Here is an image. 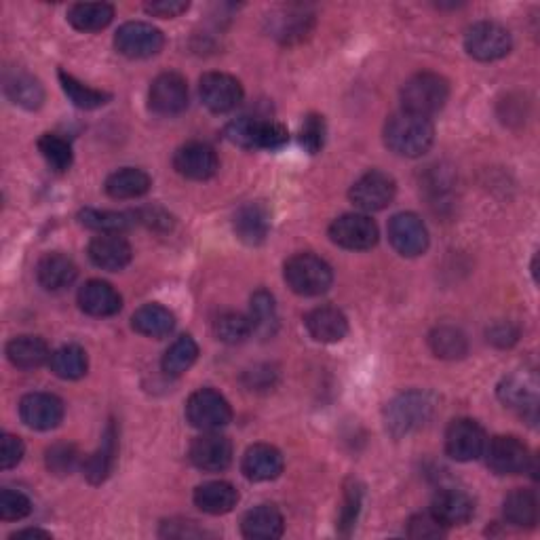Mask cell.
Masks as SVG:
<instances>
[{
	"mask_svg": "<svg viewBox=\"0 0 540 540\" xmlns=\"http://www.w3.org/2000/svg\"><path fill=\"white\" fill-rule=\"evenodd\" d=\"M114 47L129 60H148L165 47V34L146 22H127L114 34Z\"/></svg>",
	"mask_w": 540,
	"mask_h": 540,
	"instance_id": "ba28073f",
	"label": "cell"
},
{
	"mask_svg": "<svg viewBox=\"0 0 540 540\" xmlns=\"http://www.w3.org/2000/svg\"><path fill=\"white\" fill-rule=\"evenodd\" d=\"M249 319H252L254 334L260 338H273L279 327V315L275 298L266 289H258L252 296V308H249Z\"/></svg>",
	"mask_w": 540,
	"mask_h": 540,
	"instance_id": "8d00e7d4",
	"label": "cell"
},
{
	"mask_svg": "<svg viewBox=\"0 0 540 540\" xmlns=\"http://www.w3.org/2000/svg\"><path fill=\"white\" fill-rule=\"evenodd\" d=\"M148 106L159 117H176L188 106V85L178 72H163L152 81Z\"/></svg>",
	"mask_w": 540,
	"mask_h": 540,
	"instance_id": "4fadbf2b",
	"label": "cell"
},
{
	"mask_svg": "<svg viewBox=\"0 0 540 540\" xmlns=\"http://www.w3.org/2000/svg\"><path fill=\"white\" fill-rule=\"evenodd\" d=\"M435 142V127L431 119L412 112H397L384 125V144L399 157L418 159L427 154Z\"/></svg>",
	"mask_w": 540,
	"mask_h": 540,
	"instance_id": "6da1fadb",
	"label": "cell"
},
{
	"mask_svg": "<svg viewBox=\"0 0 540 540\" xmlns=\"http://www.w3.org/2000/svg\"><path fill=\"white\" fill-rule=\"evenodd\" d=\"M361 505H363V486L359 484V481L351 479L349 484L344 486V505L338 517V532L342 536H349L355 530L359 513H361Z\"/></svg>",
	"mask_w": 540,
	"mask_h": 540,
	"instance_id": "ee69618b",
	"label": "cell"
},
{
	"mask_svg": "<svg viewBox=\"0 0 540 540\" xmlns=\"http://www.w3.org/2000/svg\"><path fill=\"white\" fill-rule=\"evenodd\" d=\"M26 454V446L24 441L19 439L17 435H11V433H5L3 439H0V469H13L17 467L19 462H22Z\"/></svg>",
	"mask_w": 540,
	"mask_h": 540,
	"instance_id": "681fc988",
	"label": "cell"
},
{
	"mask_svg": "<svg viewBox=\"0 0 540 540\" xmlns=\"http://www.w3.org/2000/svg\"><path fill=\"white\" fill-rule=\"evenodd\" d=\"M79 222L100 235H123L138 222V216L127 214V211H100L87 207L79 214Z\"/></svg>",
	"mask_w": 540,
	"mask_h": 540,
	"instance_id": "836d02e7",
	"label": "cell"
},
{
	"mask_svg": "<svg viewBox=\"0 0 540 540\" xmlns=\"http://www.w3.org/2000/svg\"><path fill=\"white\" fill-rule=\"evenodd\" d=\"M199 95L207 110L214 114L233 112L243 102V85L226 72H207L199 81Z\"/></svg>",
	"mask_w": 540,
	"mask_h": 540,
	"instance_id": "8fae6325",
	"label": "cell"
},
{
	"mask_svg": "<svg viewBox=\"0 0 540 540\" xmlns=\"http://www.w3.org/2000/svg\"><path fill=\"white\" fill-rule=\"evenodd\" d=\"M186 420L199 431H220L233 420L228 399L214 389H199L186 401Z\"/></svg>",
	"mask_w": 540,
	"mask_h": 540,
	"instance_id": "5b68a950",
	"label": "cell"
},
{
	"mask_svg": "<svg viewBox=\"0 0 540 540\" xmlns=\"http://www.w3.org/2000/svg\"><path fill=\"white\" fill-rule=\"evenodd\" d=\"M195 505L207 515H226L239 503V492L228 481H207L195 490Z\"/></svg>",
	"mask_w": 540,
	"mask_h": 540,
	"instance_id": "f1b7e54d",
	"label": "cell"
},
{
	"mask_svg": "<svg viewBox=\"0 0 540 540\" xmlns=\"http://www.w3.org/2000/svg\"><path fill=\"white\" fill-rule=\"evenodd\" d=\"M131 327L146 338H167L176 330V315L163 304H144L131 317Z\"/></svg>",
	"mask_w": 540,
	"mask_h": 540,
	"instance_id": "f546056e",
	"label": "cell"
},
{
	"mask_svg": "<svg viewBox=\"0 0 540 540\" xmlns=\"http://www.w3.org/2000/svg\"><path fill=\"white\" fill-rule=\"evenodd\" d=\"M389 241L399 256L418 258L429 249V230L416 214L403 211L389 222Z\"/></svg>",
	"mask_w": 540,
	"mask_h": 540,
	"instance_id": "5bb4252c",
	"label": "cell"
},
{
	"mask_svg": "<svg viewBox=\"0 0 540 540\" xmlns=\"http://www.w3.org/2000/svg\"><path fill=\"white\" fill-rule=\"evenodd\" d=\"M330 239L349 252H365L372 249L378 239V226L376 222L365 214H344L336 218L330 226Z\"/></svg>",
	"mask_w": 540,
	"mask_h": 540,
	"instance_id": "30bf717a",
	"label": "cell"
},
{
	"mask_svg": "<svg viewBox=\"0 0 540 540\" xmlns=\"http://www.w3.org/2000/svg\"><path fill=\"white\" fill-rule=\"evenodd\" d=\"M114 19V7L108 3H76L68 9V22L79 32H100Z\"/></svg>",
	"mask_w": 540,
	"mask_h": 540,
	"instance_id": "d590c367",
	"label": "cell"
},
{
	"mask_svg": "<svg viewBox=\"0 0 540 540\" xmlns=\"http://www.w3.org/2000/svg\"><path fill=\"white\" fill-rule=\"evenodd\" d=\"M283 277L294 294L315 298L325 294L334 283V270L315 254H296L285 262Z\"/></svg>",
	"mask_w": 540,
	"mask_h": 540,
	"instance_id": "3957f363",
	"label": "cell"
},
{
	"mask_svg": "<svg viewBox=\"0 0 540 540\" xmlns=\"http://www.w3.org/2000/svg\"><path fill=\"white\" fill-rule=\"evenodd\" d=\"M45 462H47V469L53 475L64 477V475H70L79 469L83 465V458H81V452H79V448L74 446V443L60 441V443H53V446L47 450Z\"/></svg>",
	"mask_w": 540,
	"mask_h": 540,
	"instance_id": "7bdbcfd3",
	"label": "cell"
},
{
	"mask_svg": "<svg viewBox=\"0 0 540 540\" xmlns=\"http://www.w3.org/2000/svg\"><path fill=\"white\" fill-rule=\"evenodd\" d=\"M57 76H60V85L66 93V98L81 110H95V108H102L106 106L112 95L106 93V91H100V89H93L85 83H81L79 79H74L72 74H68L66 70H60L57 72Z\"/></svg>",
	"mask_w": 540,
	"mask_h": 540,
	"instance_id": "74e56055",
	"label": "cell"
},
{
	"mask_svg": "<svg viewBox=\"0 0 540 540\" xmlns=\"http://www.w3.org/2000/svg\"><path fill=\"white\" fill-rule=\"evenodd\" d=\"M5 93L15 106L24 110H38L45 102V87L28 72L13 70L5 74Z\"/></svg>",
	"mask_w": 540,
	"mask_h": 540,
	"instance_id": "4dcf8cb0",
	"label": "cell"
},
{
	"mask_svg": "<svg viewBox=\"0 0 540 540\" xmlns=\"http://www.w3.org/2000/svg\"><path fill=\"white\" fill-rule=\"evenodd\" d=\"M64 401L51 393H30L19 401V418L34 431H51L64 420Z\"/></svg>",
	"mask_w": 540,
	"mask_h": 540,
	"instance_id": "ac0fdd59",
	"label": "cell"
},
{
	"mask_svg": "<svg viewBox=\"0 0 540 540\" xmlns=\"http://www.w3.org/2000/svg\"><path fill=\"white\" fill-rule=\"evenodd\" d=\"M79 306L91 317H112L123 308V298L108 281L91 279L79 289Z\"/></svg>",
	"mask_w": 540,
	"mask_h": 540,
	"instance_id": "7402d4cb",
	"label": "cell"
},
{
	"mask_svg": "<svg viewBox=\"0 0 540 540\" xmlns=\"http://www.w3.org/2000/svg\"><path fill=\"white\" fill-rule=\"evenodd\" d=\"M235 235L245 245H262L270 233V211L264 203H245L233 220Z\"/></svg>",
	"mask_w": 540,
	"mask_h": 540,
	"instance_id": "cb8c5ba5",
	"label": "cell"
},
{
	"mask_svg": "<svg viewBox=\"0 0 540 540\" xmlns=\"http://www.w3.org/2000/svg\"><path fill=\"white\" fill-rule=\"evenodd\" d=\"M498 399L505 403V408L515 410L522 416H530L536 422L538 408V380L530 372H515L505 376L498 384Z\"/></svg>",
	"mask_w": 540,
	"mask_h": 540,
	"instance_id": "2e32d148",
	"label": "cell"
},
{
	"mask_svg": "<svg viewBox=\"0 0 540 540\" xmlns=\"http://www.w3.org/2000/svg\"><path fill=\"white\" fill-rule=\"evenodd\" d=\"M289 142L285 125L277 121H262L256 129V150H281Z\"/></svg>",
	"mask_w": 540,
	"mask_h": 540,
	"instance_id": "c3c4849f",
	"label": "cell"
},
{
	"mask_svg": "<svg viewBox=\"0 0 540 540\" xmlns=\"http://www.w3.org/2000/svg\"><path fill=\"white\" fill-rule=\"evenodd\" d=\"M507 524L515 528H534L538 522V500L532 490H513L503 503Z\"/></svg>",
	"mask_w": 540,
	"mask_h": 540,
	"instance_id": "e575fe53",
	"label": "cell"
},
{
	"mask_svg": "<svg viewBox=\"0 0 540 540\" xmlns=\"http://www.w3.org/2000/svg\"><path fill=\"white\" fill-rule=\"evenodd\" d=\"M38 152L43 154L47 165L57 173H66L72 167L74 161L72 144L66 138H62V135L57 133L41 135V140H38Z\"/></svg>",
	"mask_w": 540,
	"mask_h": 540,
	"instance_id": "ab89813d",
	"label": "cell"
},
{
	"mask_svg": "<svg viewBox=\"0 0 540 540\" xmlns=\"http://www.w3.org/2000/svg\"><path fill=\"white\" fill-rule=\"evenodd\" d=\"M190 9V3H184V0H157V3H146L144 11L152 17H161V19H173L180 17Z\"/></svg>",
	"mask_w": 540,
	"mask_h": 540,
	"instance_id": "816d5d0a",
	"label": "cell"
},
{
	"mask_svg": "<svg viewBox=\"0 0 540 540\" xmlns=\"http://www.w3.org/2000/svg\"><path fill=\"white\" fill-rule=\"evenodd\" d=\"M150 188H152L150 176L144 169H138V167H123L119 171H114L110 173L104 184L106 195L117 201L140 199L148 195Z\"/></svg>",
	"mask_w": 540,
	"mask_h": 540,
	"instance_id": "4316f807",
	"label": "cell"
},
{
	"mask_svg": "<svg viewBox=\"0 0 540 540\" xmlns=\"http://www.w3.org/2000/svg\"><path fill=\"white\" fill-rule=\"evenodd\" d=\"M173 167H176V171L186 180L205 182L216 176L220 169V161L216 150L209 144L188 142L173 154Z\"/></svg>",
	"mask_w": 540,
	"mask_h": 540,
	"instance_id": "e0dca14e",
	"label": "cell"
},
{
	"mask_svg": "<svg viewBox=\"0 0 540 540\" xmlns=\"http://www.w3.org/2000/svg\"><path fill=\"white\" fill-rule=\"evenodd\" d=\"M7 359L17 370H38L51 359L49 344L38 336H17L7 344Z\"/></svg>",
	"mask_w": 540,
	"mask_h": 540,
	"instance_id": "83f0119b",
	"label": "cell"
},
{
	"mask_svg": "<svg viewBox=\"0 0 540 540\" xmlns=\"http://www.w3.org/2000/svg\"><path fill=\"white\" fill-rule=\"evenodd\" d=\"M32 513L30 498L22 492L5 488L0 492V519L5 522H19Z\"/></svg>",
	"mask_w": 540,
	"mask_h": 540,
	"instance_id": "bcb514c9",
	"label": "cell"
},
{
	"mask_svg": "<svg viewBox=\"0 0 540 540\" xmlns=\"http://www.w3.org/2000/svg\"><path fill=\"white\" fill-rule=\"evenodd\" d=\"M76 275H79V268L74 260L60 252L45 254L36 264V279L47 292H62L76 281Z\"/></svg>",
	"mask_w": 540,
	"mask_h": 540,
	"instance_id": "d4e9b609",
	"label": "cell"
},
{
	"mask_svg": "<svg viewBox=\"0 0 540 540\" xmlns=\"http://www.w3.org/2000/svg\"><path fill=\"white\" fill-rule=\"evenodd\" d=\"M188 458L192 465L205 473L226 471L233 462V443L218 431H205L190 443Z\"/></svg>",
	"mask_w": 540,
	"mask_h": 540,
	"instance_id": "9a60e30c",
	"label": "cell"
},
{
	"mask_svg": "<svg viewBox=\"0 0 540 540\" xmlns=\"http://www.w3.org/2000/svg\"><path fill=\"white\" fill-rule=\"evenodd\" d=\"M488 340L496 346H511L517 342V330L511 323H496L488 330Z\"/></svg>",
	"mask_w": 540,
	"mask_h": 540,
	"instance_id": "f5cc1de1",
	"label": "cell"
},
{
	"mask_svg": "<svg viewBox=\"0 0 540 540\" xmlns=\"http://www.w3.org/2000/svg\"><path fill=\"white\" fill-rule=\"evenodd\" d=\"M511 49V32L496 22H477L465 34V51L477 62L503 60Z\"/></svg>",
	"mask_w": 540,
	"mask_h": 540,
	"instance_id": "52a82bcc",
	"label": "cell"
},
{
	"mask_svg": "<svg viewBox=\"0 0 540 540\" xmlns=\"http://www.w3.org/2000/svg\"><path fill=\"white\" fill-rule=\"evenodd\" d=\"M325 135H327V127L321 114H315V112L308 114L300 127V146L308 154H319L325 146Z\"/></svg>",
	"mask_w": 540,
	"mask_h": 540,
	"instance_id": "f6af8a7d",
	"label": "cell"
},
{
	"mask_svg": "<svg viewBox=\"0 0 540 540\" xmlns=\"http://www.w3.org/2000/svg\"><path fill=\"white\" fill-rule=\"evenodd\" d=\"M214 334L218 340H222L226 344H241L249 336H254L252 319H249V315H241L235 311L222 313L214 321Z\"/></svg>",
	"mask_w": 540,
	"mask_h": 540,
	"instance_id": "b9f144b4",
	"label": "cell"
},
{
	"mask_svg": "<svg viewBox=\"0 0 540 540\" xmlns=\"http://www.w3.org/2000/svg\"><path fill=\"white\" fill-rule=\"evenodd\" d=\"M87 254L89 260L98 268L110 270V273H119V270L131 264L133 249L129 241L123 239L121 235H98L89 243Z\"/></svg>",
	"mask_w": 540,
	"mask_h": 540,
	"instance_id": "44dd1931",
	"label": "cell"
},
{
	"mask_svg": "<svg viewBox=\"0 0 540 540\" xmlns=\"http://www.w3.org/2000/svg\"><path fill=\"white\" fill-rule=\"evenodd\" d=\"M486 465L496 475H519L532 467L534 456L515 435H496L486 443Z\"/></svg>",
	"mask_w": 540,
	"mask_h": 540,
	"instance_id": "8992f818",
	"label": "cell"
},
{
	"mask_svg": "<svg viewBox=\"0 0 540 540\" xmlns=\"http://www.w3.org/2000/svg\"><path fill=\"white\" fill-rule=\"evenodd\" d=\"M397 195V184L395 180L384 171H368L351 186L349 199L351 203L361 209V211H382L387 209Z\"/></svg>",
	"mask_w": 540,
	"mask_h": 540,
	"instance_id": "9c48e42d",
	"label": "cell"
},
{
	"mask_svg": "<svg viewBox=\"0 0 540 540\" xmlns=\"http://www.w3.org/2000/svg\"><path fill=\"white\" fill-rule=\"evenodd\" d=\"M117 437V427H114V422H110L104 431L102 446L98 448V452L83 460V473L91 484L98 486L108 479L114 460H117Z\"/></svg>",
	"mask_w": 540,
	"mask_h": 540,
	"instance_id": "1f68e13d",
	"label": "cell"
},
{
	"mask_svg": "<svg viewBox=\"0 0 540 540\" xmlns=\"http://www.w3.org/2000/svg\"><path fill=\"white\" fill-rule=\"evenodd\" d=\"M258 123L260 119L256 117H239L235 121H230L226 127V138L245 150H256Z\"/></svg>",
	"mask_w": 540,
	"mask_h": 540,
	"instance_id": "7dc6e473",
	"label": "cell"
},
{
	"mask_svg": "<svg viewBox=\"0 0 540 540\" xmlns=\"http://www.w3.org/2000/svg\"><path fill=\"white\" fill-rule=\"evenodd\" d=\"M429 513L448 530L469 524L475 515V503L469 494L460 490H441L433 498Z\"/></svg>",
	"mask_w": 540,
	"mask_h": 540,
	"instance_id": "ffe728a7",
	"label": "cell"
},
{
	"mask_svg": "<svg viewBox=\"0 0 540 540\" xmlns=\"http://www.w3.org/2000/svg\"><path fill=\"white\" fill-rule=\"evenodd\" d=\"M429 344H431V351L441 359H460L469 351L465 334L450 325H441L437 327V330H433Z\"/></svg>",
	"mask_w": 540,
	"mask_h": 540,
	"instance_id": "60d3db41",
	"label": "cell"
},
{
	"mask_svg": "<svg viewBox=\"0 0 540 540\" xmlns=\"http://www.w3.org/2000/svg\"><path fill=\"white\" fill-rule=\"evenodd\" d=\"M443 534H446V528H443L431 513L414 515L408 524L410 538H441Z\"/></svg>",
	"mask_w": 540,
	"mask_h": 540,
	"instance_id": "f907efd6",
	"label": "cell"
},
{
	"mask_svg": "<svg viewBox=\"0 0 540 540\" xmlns=\"http://www.w3.org/2000/svg\"><path fill=\"white\" fill-rule=\"evenodd\" d=\"M49 368L62 380H81L89 370L87 351L79 344H64L51 353Z\"/></svg>",
	"mask_w": 540,
	"mask_h": 540,
	"instance_id": "d6a6232c",
	"label": "cell"
},
{
	"mask_svg": "<svg viewBox=\"0 0 540 540\" xmlns=\"http://www.w3.org/2000/svg\"><path fill=\"white\" fill-rule=\"evenodd\" d=\"M304 325L313 340L321 344H336L349 334V319L334 306H319L304 317Z\"/></svg>",
	"mask_w": 540,
	"mask_h": 540,
	"instance_id": "603a6c76",
	"label": "cell"
},
{
	"mask_svg": "<svg viewBox=\"0 0 540 540\" xmlns=\"http://www.w3.org/2000/svg\"><path fill=\"white\" fill-rule=\"evenodd\" d=\"M11 538H51V532L38 530V528H28V530H19L15 534H11Z\"/></svg>",
	"mask_w": 540,
	"mask_h": 540,
	"instance_id": "db71d44e",
	"label": "cell"
},
{
	"mask_svg": "<svg viewBox=\"0 0 540 540\" xmlns=\"http://www.w3.org/2000/svg\"><path fill=\"white\" fill-rule=\"evenodd\" d=\"M450 100V83L437 72H418L405 81L401 89L403 110L431 119L446 108Z\"/></svg>",
	"mask_w": 540,
	"mask_h": 540,
	"instance_id": "7a4b0ae2",
	"label": "cell"
},
{
	"mask_svg": "<svg viewBox=\"0 0 540 540\" xmlns=\"http://www.w3.org/2000/svg\"><path fill=\"white\" fill-rule=\"evenodd\" d=\"M285 522L275 505H260L243 515L241 532L249 540H277L283 536Z\"/></svg>",
	"mask_w": 540,
	"mask_h": 540,
	"instance_id": "484cf974",
	"label": "cell"
},
{
	"mask_svg": "<svg viewBox=\"0 0 540 540\" xmlns=\"http://www.w3.org/2000/svg\"><path fill=\"white\" fill-rule=\"evenodd\" d=\"M435 403L433 397L424 391H408L397 395L384 410L387 431L401 439L418 429H422L433 416Z\"/></svg>",
	"mask_w": 540,
	"mask_h": 540,
	"instance_id": "277c9868",
	"label": "cell"
},
{
	"mask_svg": "<svg viewBox=\"0 0 540 540\" xmlns=\"http://www.w3.org/2000/svg\"><path fill=\"white\" fill-rule=\"evenodd\" d=\"M486 431L477 420L458 418L446 431V454L456 462H471L484 456L486 450Z\"/></svg>",
	"mask_w": 540,
	"mask_h": 540,
	"instance_id": "7c38bea8",
	"label": "cell"
},
{
	"mask_svg": "<svg viewBox=\"0 0 540 540\" xmlns=\"http://www.w3.org/2000/svg\"><path fill=\"white\" fill-rule=\"evenodd\" d=\"M285 460L283 454L270 446V443H256L249 446L241 460V471L249 481L264 484V481H273L283 473Z\"/></svg>",
	"mask_w": 540,
	"mask_h": 540,
	"instance_id": "d6986e66",
	"label": "cell"
},
{
	"mask_svg": "<svg viewBox=\"0 0 540 540\" xmlns=\"http://www.w3.org/2000/svg\"><path fill=\"white\" fill-rule=\"evenodd\" d=\"M199 359V344L192 336H180L163 355L161 368L167 376H182Z\"/></svg>",
	"mask_w": 540,
	"mask_h": 540,
	"instance_id": "f35d334b",
	"label": "cell"
}]
</instances>
